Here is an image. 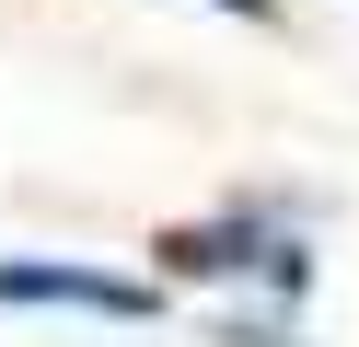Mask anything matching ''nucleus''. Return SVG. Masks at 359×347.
<instances>
[{"label":"nucleus","mask_w":359,"mask_h":347,"mask_svg":"<svg viewBox=\"0 0 359 347\" xmlns=\"http://www.w3.org/2000/svg\"><path fill=\"white\" fill-rule=\"evenodd\" d=\"M209 12H232V23H278V0H209Z\"/></svg>","instance_id":"nucleus-4"},{"label":"nucleus","mask_w":359,"mask_h":347,"mask_svg":"<svg viewBox=\"0 0 359 347\" xmlns=\"http://www.w3.org/2000/svg\"><path fill=\"white\" fill-rule=\"evenodd\" d=\"M151 266L163 278H232V290L302 301L313 290L302 197H232V208H209V220H174V231H151Z\"/></svg>","instance_id":"nucleus-1"},{"label":"nucleus","mask_w":359,"mask_h":347,"mask_svg":"<svg viewBox=\"0 0 359 347\" xmlns=\"http://www.w3.org/2000/svg\"><path fill=\"white\" fill-rule=\"evenodd\" d=\"M0 313H93V324H163V278L81 266V254H0Z\"/></svg>","instance_id":"nucleus-2"},{"label":"nucleus","mask_w":359,"mask_h":347,"mask_svg":"<svg viewBox=\"0 0 359 347\" xmlns=\"http://www.w3.org/2000/svg\"><path fill=\"white\" fill-rule=\"evenodd\" d=\"M209 336H220V347H302V336H290V324H278V313H220V324H209Z\"/></svg>","instance_id":"nucleus-3"}]
</instances>
